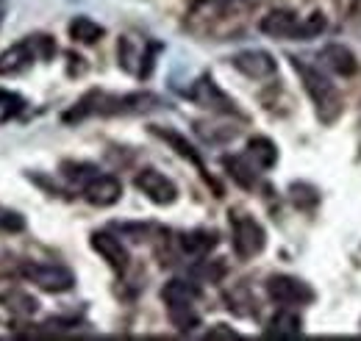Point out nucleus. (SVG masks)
Wrapping results in <instances>:
<instances>
[{
  "label": "nucleus",
  "instance_id": "nucleus-1",
  "mask_svg": "<svg viewBox=\"0 0 361 341\" xmlns=\"http://www.w3.org/2000/svg\"><path fill=\"white\" fill-rule=\"evenodd\" d=\"M292 64H295V70L300 73L306 92H309L312 100H314L317 111H319V120L334 123V120L339 117V111H342V97H339V92L334 89V84H331L319 70L309 67V64H300L298 58H292Z\"/></svg>",
  "mask_w": 361,
  "mask_h": 341
},
{
  "label": "nucleus",
  "instance_id": "nucleus-2",
  "mask_svg": "<svg viewBox=\"0 0 361 341\" xmlns=\"http://www.w3.org/2000/svg\"><path fill=\"white\" fill-rule=\"evenodd\" d=\"M20 275L28 278L31 283H37L42 292L59 294V292H70L75 286V275L61 266V264H37V261H25L20 266Z\"/></svg>",
  "mask_w": 361,
  "mask_h": 341
},
{
  "label": "nucleus",
  "instance_id": "nucleus-3",
  "mask_svg": "<svg viewBox=\"0 0 361 341\" xmlns=\"http://www.w3.org/2000/svg\"><path fill=\"white\" fill-rule=\"evenodd\" d=\"M267 244V236H264V228L253 219V216H233V250L239 258H253L259 256Z\"/></svg>",
  "mask_w": 361,
  "mask_h": 341
},
{
  "label": "nucleus",
  "instance_id": "nucleus-4",
  "mask_svg": "<svg viewBox=\"0 0 361 341\" xmlns=\"http://www.w3.org/2000/svg\"><path fill=\"white\" fill-rule=\"evenodd\" d=\"M136 189L150 200V203H156V206H170V203H176V197H178V189H176V183L170 180V178H164L159 170H142L136 175Z\"/></svg>",
  "mask_w": 361,
  "mask_h": 341
},
{
  "label": "nucleus",
  "instance_id": "nucleus-5",
  "mask_svg": "<svg viewBox=\"0 0 361 341\" xmlns=\"http://www.w3.org/2000/svg\"><path fill=\"white\" fill-rule=\"evenodd\" d=\"M267 294L278 305H303V302L314 299V292L303 280L289 278V275H272L267 280Z\"/></svg>",
  "mask_w": 361,
  "mask_h": 341
},
{
  "label": "nucleus",
  "instance_id": "nucleus-6",
  "mask_svg": "<svg viewBox=\"0 0 361 341\" xmlns=\"http://www.w3.org/2000/svg\"><path fill=\"white\" fill-rule=\"evenodd\" d=\"M233 67H236L242 75L256 78V81L270 78V75H275V70H278L275 58H272L270 53H264V50H245V53H236V56H233Z\"/></svg>",
  "mask_w": 361,
  "mask_h": 341
},
{
  "label": "nucleus",
  "instance_id": "nucleus-7",
  "mask_svg": "<svg viewBox=\"0 0 361 341\" xmlns=\"http://www.w3.org/2000/svg\"><path fill=\"white\" fill-rule=\"evenodd\" d=\"M120 194H123V186H120V180L114 175H100L97 172L90 183L84 186V197L90 200L92 206H100V209L114 206L120 200Z\"/></svg>",
  "mask_w": 361,
  "mask_h": 341
},
{
  "label": "nucleus",
  "instance_id": "nucleus-8",
  "mask_svg": "<svg viewBox=\"0 0 361 341\" xmlns=\"http://www.w3.org/2000/svg\"><path fill=\"white\" fill-rule=\"evenodd\" d=\"M92 247H94L97 256H103V261H106L114 272H126V269H128V250H126V244H123L120 239H114L111 233H103V230L92 233Z\"/></svg>",
  "mask_w": 361,
  "mask_h": 341
},
{
  "label": "nucleus",
  "instance_id": "nucleus-9",
  "mask_svg": "<svg viewBox=\"0 0 361 341\" xmlns=\"http://www.w3.org/2000/svg\"><path fill=\"white\" fill-rule=\"evenodd\" d=\"M189 97H192L195 103H200L203 108H214V111H226V114H233V111H236L233 103L217 89V84H214L209 75H203V78L195 84V89L189 92Z\"/></svg>",
  "mask_w": 361,
  "mask_h": 341
},
{
  "label": "nucleus",
  "instance_id": "nucleus-10",
  "mask_svg": "<svg viewBox=\"0 0 361 341\" xmlns=\"http://www.w3.org/2000/svg\"><path fill=\"white\" fill-rule=\"evenodd\" d=\"M34 58H39V56H37L31 39H23V42L8 47V50L0 56V75H17V73H23Z\"/></svg>",
  "mask_w": 361,
  "mask_h": 341
},
{
  "label": "nucleus",
  "instance_id": "nucleus-11",
  "mask_svg": "<svg viewBox=\"0 0 361 341\" xmlns=\"http://www.w3.org/2000/svg\"><path fill=\"white\" fill-rule=\"evenodd\" d=\"M259 28H262V34H267V37H275V39H289V37H298L300 23H298V17H295L292 11L278 8V11H270V14L259 23Z\"/></svg>",
  "mask_w": 361,
  "mask_h": 341
},
{
  "label": "nucleus",
  "instance_id": "nucleus-12",
  "mask_svg": "<svg viewBox=\"0 0 361 341\" xmlns=\"http://www.w3.org/2000/svg\"><path fill=\"white\" fill-rule=\"evenodd\" d=\"M322 61L328 64L331 73H336V75H342V78H350V75H356V70H359L356 56H353L345 44H328V47L322 50Z\"/></svg>",
  "mask_w": 361,
  "mask_h": 341
},
{
  "label": "nucleus",
  "instance_id": "nucleus-13",
  "mask_svg": "<svg viewBox=\"0 0 361 341\" xmlns=\"http://www.w3.org/2000/svg\"><path fill=\"white\" fill-rule=\"evenodd\" d=\"M197 297H200V289L186 283V280H170L161 289V299L167 302V311L170 308H189Z\"/></svg>",
  "mask_w": 361,
  "mask_h": 341
},
{
  "label": "nucleus",
  "instance_id": "nucleus-14",
  "mask_svg": "<svg viewBox=\"0 0 361 341\" xmlns=\"http://www.w3.org/2000/svg\"><path fill=\"white\" fill-rule=\"evenodd\" d=\"M303 333V325H300V316L298 314H289V311H281L275 314L267 325V336L272 339H298Z\"/></svg>",
  "mask_w": 361,
  "mask_h": 341
},
{
  "label": "nucleus",
  "instance_id": "nucleus-15",
  "mask_svg": "<svg viewBox=\"0 0 361 341\" xmlns=\"http://www.w3.org/2000/svg\"><path fill=\"white\" fill-rule=\"evenodd\" d=\"M103 34H106V28L97 25L90 17H75V20L70 23V39H73V42L94 44L103 39Z\"/></svg>",
  "mask_w": 361,
  "mask_h": 341
},
{
  "label": "nucleus",
  "instance_id": "nucleus-16",
  "mask_svg": "<svg viewBox=\"0 0 361 341\" xmlns=\"http://www.w3.org/2000/svg\"><path fill=\"white\" fill-rule=\"evenodd\" d=\"M150 130H153L159 139H164V142H167V144H170V147L178 153L180 159H186V161H192V164H197V167H200V153H197V150H195V147H192V144H189V142H186L180 133H176V130H167V128H159V125H153Z\"/></svg>",
  "mask_w": 361,
  "mask_h": 341
},
{
  "label": "nucleus",
  "instance_id": "nucleus-17",
  "mask_svg": "<svg viewBox=\"0 0 361 341\" xmlns=\"http://www.w3.org/2000/svg\"><path fill=\"white\" fill-rule=\"evenodd\" d=\"M247 156H250L262 170H267V167H272V164L278 161V150H275V144H272L267 136H253V139L247 142Z\"/></svg>",
  "mask_w": 361,
  "mask_h": 341
},
{
  "label": "nucleus",
  "instance_id": "nucleus-18",
  "mask_svg": "<svg viewBox=\"0 0 361 341\" xmlns=\"http://www.w3.org/2000/svg\"><path fill=\"white\" fill-rule=\"evenodd\" d=\"M180 247L189 256H206L212 247H217V233H209V230L186 233V236H180Z\"/></svg>",
  "mask_w": 361,
  "mask_h": 341
},
{
  "label": "nucleus",
  "instance_id": "nucleus-19",
  "mask_svg": "<svg viewBox=\"0 0 361 341\" xmlns=\"http://www.w3.org/2000/svg\"><path fill=\"white\" fill-rule=\"evenodd\" d=\"M0 302H6V308H11L14 314H34L37 308H39V302L31 297V294H25V292H6V294H0Z\"/></svg>",
  "mask_w": 361,
  "mask_h": 341
},
{
  "label": "nucleus",
  "instance_id": "nucleus-20",
  "mask_svg": "<svg viewBox=\"0 0 361 341\" xmlns=\"http://www.w3.org/2000/svg\"><path fill=\"white\" fill-rule=\"evenodd\" d=\"M223 164H226V170L231 172V178H233L239 186L250 189V186L256 183V175H253V170L245 164V159H233V156H226V159H223Z\"/></svg>",
  "mask_w": 361,
  "mask_h": 341
},
{
  "label": "nucleus",
  "instance_id": "nucleus-21",
  "mask_svg": "<svg viewBox=\"0 0 361 341\" xmlns=\"http://www.w3.org/2000/svg\"><path fill=\"white\" fill-rule=\"evenodd\" d=\"M170 319H173V325L178 328L180 333H189V330H195L200 325V316L192 311V305L189 308H170Z\"/></svg>",
  "mask_w": 361,
  "mask_h": 341
},
{
  "label": "nucleus",
  "instance_id": "nucleus-22",
  "mask_svg": "<svg viewBox=\"0 0 361 341\" xmlns=\"http://www.w3.org/2000/svg\"><path fill=\"white\" fill-rule=\"evenodd\" d=\"M61 170H64V175H67L70 180H75V183H81V186H87L92 178L97 175V170H94L92 164H73V161H67Z\"/></svg>",
  "mask_w": 361,
  "mask_h": 341
},
{
  "label": "nucleus",
  "instance_id": "nucleus-23",
  "mask_svg": "<svg viewBox=\"0 0 361 341\" xmlns=\"http://www.w3.org/2000/svg\"><path fill=\"white\" fill-rule=\"evenodd\" d=\"M325 31V17L314 11L312 17H306V23H300V28H298V39H312L317 34H322Z\"/></svg>",
  "mask_w": 361,
  "mask_h": 341
},
{
  "label": "nucleus",
  "instance_id": "nucleus-24",
  "mask_svg": "<svg viewBox=\"0 0 361 341\" xmlns=\"http://www.w3.org/2000/svg\"><path fill=\"white\" fill-rule=\"evenodd\" d=\"M25 228V219L17 211H6L0 209V230H8V233H20Z\"/></svg>",
  "mask_w": 361,
  "mask_h": 341
},
{
  "label": "nucleus",
  "instance_id": "nucleus-25",
  "mask_svg": "<svg viewBox=\"0 0 361 341\" xmlns=\"http://www.w3.org/2000/svg\"><path fill=\"white\" fill-rule=\"evenodd\" d=\"M209 339H236V330H231L228 325H217L214 330H209Z\"/></svg>",
  "mask_w": 361,
  "mask_h": 341
},
{
  "label": "nucleus",
  "instance_id": "nucleus-26",
  "mask_svg": "<svg viewBox=\"0 0 361 341\" xmlns=\"http://www.w3.org/2000/svg\"><path fill=\"white\" fill-rule=\"evenodd\" d=\"M14 100H17L14 94H8V92H3V89H0V106H8V103H14Z\"/></svg>",
  "mask_w": 361,
  "mask_h": 341
},
{
  "label": "nucleus",
  "instance_id": "nucleus-27",
  "mask_svg": "<svg viewBox=\"0 0 361 341\" xmlns=\"http://www.w3.org/2000/svg\"><path fill=\"white\" fill-rule=\"evenodd\" d=\"M3 11H6V0H0V20H3Z\"/></svg>",
  "mask_w": 361,
  "mask_h": 341
}]
</instances>
